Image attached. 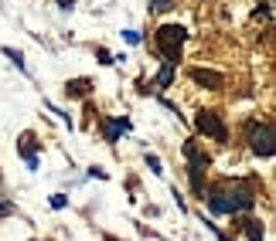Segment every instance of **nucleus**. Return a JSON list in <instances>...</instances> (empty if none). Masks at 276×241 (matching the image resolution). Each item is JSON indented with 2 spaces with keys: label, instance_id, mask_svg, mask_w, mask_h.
Here are the masks:
<instances>
[{
  "label": "nucleus",
  "instance_id": "obj_1",
  "mask_svg": "<svg viewBox=\"0 0 276 241\" xmlns=\"http://www.w3.org/2000/svg\"><path fill=\"white\" fill-rule=\"evenodd\" d=\"M184 37H188V31H184L181 24H164V27L157 31V48H160V55H164V61L178 65L181 48H184Z\"/></svg>",
  "mask_w": 276,
  "mask_h": 241
},
{
  "label": "nucleus",
  "instance_id": "obj_2",
  "mask_svg": "<svg viewBox=\"0 0 276 241\" xmlns=\"http://www.w3.org/2000/svg\"><path fill=\"white\" fill-rule=\"evenodd\" d=\"M249 146L256 156H273L276 149V132L270 122H253V129H249Z\"/></svg>",
  "mask_w": 276,
  "mask_h": 241
},
{
  "label": "nucleus",
  "instance_id": "obj_3",
  "mask_svg": "<svg viewBox=\"0 0 276 241\" xmlns=\"http://www.w3.org/2000/svg\"><path fill=\"white\" fill-rule=\"evenodd\" d=\"M195 126H198V132L212 136L215 143H225V139H229V129H225V122H222V116H218L215 109H205V112H198Z\"/></svg>",
  "mask_w": 276,
  "mask_h": 241
},
{
  "label": "nucleus",
  "instance_id": "obj_4",
  "mask_svg": "<svg viewBox=\"0 0 276 241\" xmlns=\"http://www.w3.org/2000/svg\"><path fill=\"white\" fill-rule=\"evenodd\" d=\"M256 207V194L246 184H239L232 194H225V214H239V211H253Z\"/></svg>",
  "mask_w": 276,
  "mask_h": 241
},
{
  "label": "nucleus",
  "instance_id": "obj_5",
  "mask_svg": "<svg viewBox=\"0 0 276 241\" xmlns=\"http://www.w3.org/2000/svg\"><path fill=\"white\" fill-rule=\"evenodd\" d=\"M191 82L201 85V89H208V92H218L225 85V78L218 72H212V68H191Z\"/></svg>",
  "mask_w": 276,
  "mask_h": 241
},
{
  "label": "nucleus",
  "instance_id": "obj_6",
  "mask_svg": "<svg viewBox=\"0 0 276 241\" xmlns=\"http://www.w3.org/2000/svg\"><path fill=\"white\" fill-rule=\"evenodd\" d=\"M99 126H102V136H106V143H116L119 132L130 129V119H109V116H102V119H99Z\"/></svg>",
  "mask_w": 276,
  "mask_h": 241
},
{
  "label": "nucleus",
  "instance_id": "obj_7",
  "mask_svg": "<svg viewBox=\"0 0 276 241\" xmlns=\"http://www.w3.org/2000/svg\"><path fill=\"white\" fill-rule=\"evenodd\" d=\"M184 156H188V167H198V170L208 167V153H201V146H198L195 139L184 143Z\"/></svg>",
  "mask_w": 276,
  "mask_h": 241
},
{
  "label": "nucleus",
  "instance_id": "obj_8",
  "mask_svg": "<svg viewBox=\"0 0 276 241\" xmlns=\"http://www.w3.org/2000/svg\"><path fill=\"white\" fill-rule=\"evenodd\" d=\"M34 149H38L34 136H31V132H24V136H20V156L27 160V167H31V170H38V153H34Z\"/></svg>",
  "mask_w": 276,
  "mask_h": 241
},
{
  "label": "nucleus",
  "instance_id": "obj_9",
  "mask_svg": "<svg viewBox=\"0 0 276 241\" xmlns=\"http://www.w3.org/2000/svg\"><path fill=\"white\" fill-rule=\"evenodd\" d=\"M89 85H92L89 78H72V82H65V95L68 99H85L89 95Z\"/></svg>",
  "mask_w": 276,
  "mask_h": 241
},
{
  "label": "nucleus",
  "instance_id": "obj_10",
  "mask_svg": "<svg viewBox=\"0 0 276 241\" xmlns=\"http://www.w3.org/2000/svg\"><path fill=\"white\" fill-rule=\"evenodd\" d=\"M171 82H174V65L164 61V68L157 72V89H171Z\"/></svg>",
  "mask_w": 276,
  "mask_h": 241
},
{
  "label": "nucleus",
  "instance_id": "obj_11",
  "mask_svg": "<svg viewBox=\"0 0 276 241\" xmlns=\"http://www.w3.org/2000/svg\"><path fill=\"white\" fill-rule=\"evenodd\" d=\"M188 173H191V190H195V194H201V190H205V170L188 167Z\"/></svg>",
  "mask_w": 276,
  "mask_h": 241
},
{
  "label": "nucleus",
  "instance_id": "obj_12",
  "mask_svg": "<svg viewBox=\"0 0 276 241\" xmlns=\"http://www.w3.org/2000/svg\"><path fill=\"white\" fill-rule=\"evenodd\" d=\"M208 207H212L215 214H225V194H222V190H212V197H208Z\"/></svg>",
  "mask_w": 276,
  "mask_h": 241
},
{
  "label": "nucleus",
  "instance_id": "obj_13",
  "mask_svg": "<svg viewBox=\"0 0 276 241\" xmlns=\"http://www.w3.org/2000/svg\"><path fill=\"white\" fill-rule=\"evenodd\" d=\"M246 235H249V241H263L266 238V231H263V224L259 221H246Z\"/></svg>",
  "mask_w": 276,
  "mask_h": 241
},
{
  "label": "nucleus",
  "instance_id": "obj_14",
  "mask_svg": "<svg viewBox=\"0 0 276 241\" xmlns=\"http://www.w3.org/2000/svg\"><path fill=\"white\" fill-rule=\"evenodd\" d=\"M3 55L10 58V61H14V65H17L20 72H24V68H27V61H24V51H17V48H3Z\"/></svg>",
  "mask_w": 276,
  "mask_h": 241
},
{
  "label": "nucleus",
  "instance_id": "obj_15",
  "mask_svg": "<svg viewBox=\"0 0 276 241\" xmlns=\"http://www.w3.org/2000/svg\"><path fill=\"white\" fill-rule=\"evenodd\" d=\"M171 7H178L174 0H150V10H171Z\"/></svg>",
  "mask_w": 276,
  "mask_h": 241
},
{
  "label": "nucleus",
  "instance_id": "obj_16",
  "mask_svg": "<svg viewBox=\"0 0 276 241\" xmlns=\"http://www.w3.org/2000/svg\"><path fill=\"white\" fill-rule=\"evenodd\" d=\"M65 204H68V197H65V194H51V207H55V211H61Z\"/></svg>",
  "mask_w": 276,
  "mask_h": 241
},
{
  "label": "nucleus",
  "instance_id": "obj_17",
  "mask_svg": "<svg viewBox=\"0 0 276 241\" xmlns=\"http://www.w3.org/2000/svg\"><path fill=\"white\" fill-rule=\"evenodd\" d=\"M147 167L154 170V173H164V170H160V160L154 156V153H147Z\"/></svg>",
  "mask_w": 276,
  "mask_h": 241
},
{
  "label": "nucleus",
  "instance_id": "obj_18",
  "mask_svg": "<svg viewBox=\"0 0 276 241\" xmlns=\"http://www.w3.org/2000/svg\"><path fill=\"white\" fill-rule=\"evenodd\" d=\"M123 37H126V44H140V41H143L140 31H123Z\"/></svg>",
  "mask_w": 276,
  "mask_h": 241
},
{
  "label": "nucleus",
  "instance_id": "obj_19",
  "mask_svg": "<svg viewBox=\"0 0 276 241\" xmlns=\"http://www.w3.org/2000/svg\"><path fill=\"white\" fill-rule=\"evenodd\" d=\"M99 61H102V65H113V55H109L106 48H99Z\"/></svg>",
  "mask_w": 276,
  "mask_h": 241
},
{
  "label": "nucleus",
  "instance_id": "obj_20",
  "mask_svg": "<svg viewBox=\"0 0 276 241\" xmlns=\"http://www.w3.org/2000/svg\"><path fill=\"white\" fill-rule=\"evenodd\" d=\"M3 214H14V204H10V201H0V218H3Z\"/></svg>",
  "mask_w": 276,
  "mask_h": 241
},
{
  "label": "nucleus",
  "instance_id": "obj_21",
  "mask_svg": "<svg viewBox=\"0 0 276 241\" xmlns=\"http://www.w3.org/2000/svg\"><path fill=\"white\" fill-rule=\"evenodd\" d=\"M58 7H61V10H72V7H75V0H58Z\"/></svg>",
  "mask_w": 276,
  "mask_h": 241
}]
</instances>
